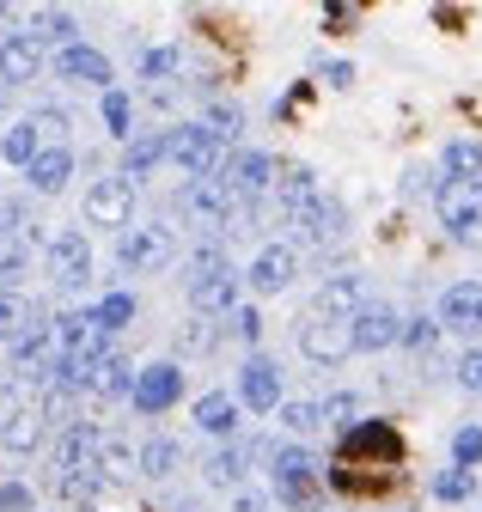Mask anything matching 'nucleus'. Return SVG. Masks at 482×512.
Returning a JSON list of instances; mask_svg holds the SVG:
<instances>
[{"label":"nucleus","mask_w":482,"mask_h":512,"mask_svg":"<svg viewBox=\"0 0 482 512\" xmlns=\"http://www.w3.org/2000/svg\"><path fill=\"white\" fill-rule=\"evenodd\" d=\"M238 403L245 409H257V415H275V403H281V366L275 360H245V372H238Z\"/></svg>","instance_id":"nucleus-15"},{"label":"nucleus","mask_w":482,"mask_h":512,"mask_svg":"<svg viewBox=\"0 0 482 512\" xmlns=\"http://www.w3.org/2000/svg\"><path fill=\"white\" fill-rule=\"evenodd\" d=\"M293 275H299L293 244H263L257 250V263H251V287L257 293H281V287H293Z\"/></svg>","instance_id":"nucleus-21"},{"label":"nucleus","mask_w":482,"mask_h":512,"mask_svg":"<svg viewBox=\"0 0 482 512\" xmlns=\"http://www.w3.org/2000/svg\"><path fill=\"white\" fill-rule=\"evenodd\" d=\"M324 25H336V31L354 25V7H324Z\"/></svg>","instance_id":"nucleus-52"},{"label":"nucleus","mask_w":482,"mask_h":512,"mask_svg":"<svg viewBox=\"0 0 482 512\" xmlns=\"http://www.w3.org/2000/svg\"><path fill=\"white\" fill-rule=\"evenodd\" d=\"M208 128H214V141H238L245 110H238V104H214V110H208Z\"/></svg>","instance_id":"nucleus-40"},{"label":"nucleus","mask_w":482,"mask_h":512,"mask_svg":"<svg viewBox=\"0 0 482 512\" xmlns=\"http://www.w3.org/2000/svg\"><path fill=\"white\" fill-rule=\"evenodd\" d=\"M171 256H177L171 226H129L116 238V269L123 275H159V269H171Z\"/></svg>","instance_id":"nucleus-2"},{"label":"nucleus","mask_w":482,"mask_h":512,"mask_svg":"<svg viewBox=\"0 0 482 512\" xmlns=\"http://www.w3.org/2000/svg\"><path fill=\"white\" fill-rule=\"evenodd\" d=\"M165 141H171V165L184 171L190 183H196V177H214V171H220V159H226L208 122H184V128H171Z\"/></svg>","instance_id":"nucleus-4"},{"label":"nucleus","mask_w":482,"mask_h":512,"mask_svg":"<svg viewBox=\"0 0 482 512\" xmlns=\"http://www.w3.org/2000/svg\"><path fill=\"white\" fill-rule=\"evenodd\" d=\"M25 37H31V43L49 37V43L68 49V43H74V19H68V13H31V19H25Z\"/></svg>","instance_id":"nucleus-30"},{"label":"nucleus","mask_w":482,"mask_h":512,"mask_svg":"<svg viewBox=\"0 0 482 512\" xmlns=\"http://www.w3.org/2000/svg\"><path fill=\"white\" fill-rule=\"evenodd\" d=\"M299 226V238H306L312 250H336L342 244V226H348V214H342V202H330V196H318L306 214L293 220Z\"/></svg>","instance_id":"nucleus-17"},{"label":"nucleus","mask_w":482,"mask_h":512,"mask_svg":"<svg viewBox=\"0 0 482 512\" xmlns=\"http://www.w3.org/2000/svg\"><path fill=\"white\" fill-rule=\"evenodd\" d=\"M470 488H476V476H470V470H458V464L434 476V494H440V500H470Z\"/></svg>","instance_id":"nucleus-41"},{"label":"nucleus","mask_w":482,"mask_h":512,"mask_svg":"<svg viewBox=\"0 0 482 512\" xmlns=\"http://www.w3.org/2000/svg\"><path fill=\"white\" fill-rule=\"evenodd\" d=\"M214 275H226V256H220L214 244H202L196 256H184V287H202V281H214Z\"/></svg>","instance_id":"nucleus-31"},{"label":"nucleus","mask_w":482,"mask_h":512,"mask_svg":"<svg viewBox=\"0 0 482 512\" xmlns=\"http://www.w3.org/2000/svg\"><path fill=\"white\" fill-rule=\"evenodd\" d=\"M440 330L482 336V281H452L440 293Z\"/></svg>","instance_id":"nucleus-13"},{"label":"nucleus","mask_w":482,"mask_h":512,"mask_svg":"<svg viewBox=\"0 0 482 512\" xmlns=\"http://www.w3.org/2000/svg\"><path fill=\"white\" fill-rule=\"evenodd\" d=\"M92 311H98V324H104V330L116 336V330H123L129 317H135V293H104V299H98Z\"/></svg>","instance_id":"nucleus-35"},{"label":"nucleus","mask_w":482,"mask_h":512,"mask_svg":"<svg viewBox=\"0 0 482 512\" xmlns=\"http://www.w3.org/2000/svg\"><path fill=\"white\" fill-rule=\"evenodd\" d=\"M269 470H275V500L287 506H318V482H324V464L306 452V445H275L269 452Z\"/></svg>","instance_id":"nucleus-1"},{"label":"nucleus","mask_w":482,"mask_h":512,"mask_svg":"<svg viewBox=\"0 0 482 512\" xmlns=\"http://www.w3.org/2000/svg\"><path fill=\"white\" fill-rule=\"evenodd\" d=\"M37 439H43V415H37V409H25L19 421H7V427H0V452L25 458V452H37Z\"/></svg>","instance_id":"nucleus-27"},{"label":"nucleus","mask_w":482,"mask_h":512,"mask_svg":"<svg viewBox=\"0 0 482 512\" xmlns=\"http://www.w3.org/2000/svg\"><path fill=\"white\" fill-rule=\"evenodd\" d=\"M238 476H245V452H238V445H220V452L208 458V482L214 488H232Z\"/></svg>","instance_id":"nucleus-34"},{"label":"nucleus","mask_w":482,"mask_h":512,"mask_svg":"<svg viewBox=\"0 0 482 512\" xmlns=\"http://www.w3.org/2000/svg\"><path fill=\"white\" fill-rule=\"evenodd\" d=\"M177 458H184V452H177V439H147L141 445V476H171Z\"/></svg>","instance_id":"nucleus-32"},{"label":"nucleus","mask_w":482,"mask_h":512,"mask_svg":"<svg viewBox=\"0 0 482 512\" xmlns=\"http://www.w3.org/2000/svg\"><path fill=\"white\" fill-rule=\"evenodd\" d=\"M184 61H177V49H147L141 55V80H171Z\"/></svg>","instance_id":"nucleus-44"},{"label":"nucleus","mask_w":482,"mask_h":512,"mask_svg":"<svg viewBox=\"0 0 482 512\" xmlns=\"http://www.w3.org/2000/svg\"><path fill=\"white\" fill-rule=\"evenodd\" d=\"M55 74L74 86H110V61L92 43H68V49H55Z\"/></svg>","instance_id":"nucleus-20"},{"label":"nucleus","mask_w":482,"mask_h":512,"mask_svg":"<svg viewBox=\"0 0 482 512\" xmlns=\"http://www.w3.org/2000/svg\"><path fill=\"white\" fill-rule=\"evenodd\" d=\"M104 122H110V135L116 141H135V110L123 92H104Z\"/></svg>","instance_id":"nucleus-36"},{"label":"nucleus","mask_w":482,"mask_h":512,"mask_svg":"<svg viewBox=\"0 0 482 512\" xmlns=\"http://www.w3.org/2000/svg\"><path fill=\"white\" fill-rule=\"evenodd\" d=\"M25 409H31V391H19V384H0V427L19 421Z\"/></svg>","instance_id":"nucleus-46"},{"label":"nucleus","mask_w":482,"mask_h":512,"mask_svg":"<svg viewBox=\"0 0 482 512\" xmlns=\"http://www.w3.org/2000/svg\"><path fill=\"white\" fill-rule=\"evenodd\" d=\"M190 305H196L202 317H226V311H238V275L226 269V275H214V281L190 287Z\"/></svg>","instance_id":"nucleus-25"},{"label":"nucleus","mask_w":482,"mask_h":512,"mask_svg":"<svg viewBox=\"0 0 482 512\" xmlns=\"http://www.w3.org/2000/svg\"><path fill=\"white\" fill-rule=\"evenodd\" d=\"M159 159H171V141H159V135H135V141H129V159H123V177L135 183V177H147Z\"/></svg>","instance_id":"nucleus-28"},{"label":"nucleus","mask_w":482,"mask_h":512,"mask_svg":"<svg viewBox=\"0 0 482 512\" xmlns=\"http://www.w3.org/2000/svg\"><path fill=\"white\" fill-rule=\"evenodd\" d=\"M360 311H367V281L360 275H330L312 299V317H342V324H354Z\"/></svg>","instance_id":"nucleus-14"},{"label":"nucleus","mask_w":482,"mask_h":512,"mask_svg":"<svg viewBox=\"0 0 482 512\" xmlns=\"http://www.w3.org/2000/svg\"><path fill=\"white\" fill-rule=\"evenodd\" d=\"M452 458H458V470L482 464V427H458L452 433Z\"/></svg>","instance_id":"nucleus-43"},{"label":"nucleus","mask_w":482,"mask_h":512,"mask_svg":"<svg viewBox=\"0 0 482 512\" xmlns=\"http://www.w3.org/2000/svg\"><path fill=\"white\" fill-rule=\"evenodd\" d=\"M0 159H7V165H19V171H31V165L43 159V135L31 128V116H25V122H13L7 135H0Z\"/></svg>","instance_id":"nucleus-26"},{"label":"nucleus","mask_w":482,"mask_h":512,"mask_svg":"<svg viewBox=\"0 0 482 512\" xmlns=\"http://www.w3.org/2000/svg\"><path fill=\"white\" fill-rule=\"evenodd\" d=\"M318 409H324V427H342V433L360 427V397H354V391H336V397H324Z\"/></svg>","instance_id":"nucleus-33"},{"label":"nucleus","mask_w":482,"mask_h":512,"mask_svg":"<svg viewBox=\"0 0 482 512\" xmlns=\"http://www.w3.org/2000/svg\"><path fill=\"white\" fill-rule=\"evenodd\" d=\"M135 464H141V452H129L116 433H104V476H129Z\"/></svg>","instance_id":"nucleus-39"},{"label":"nucleus","mask_w":482,"mask_h":512,"mask_svg":"<svg viewBox=\"0 0 482 512\" xmlns=\"http://www.w3.org/2000/svg\"><path fill=\"white\" fill-rule=\"evenodd\" d=\"M312 202H318L312 165H281V177H275V214H281V220H299Z\"/></svg>","instance_id":"nucleus-18"},{"label":"nucleus","mask_w":482,"mask_h":512,"mask_svg":"<svg viewBox=\"0 0 482 512\" xmlns=\"http://www.w3.org/2000/svg\"><path fill=\"white\" fill-rule=\"evenodd\" d=\"M25 177H31V189H37V196H62V189H68V177H74V153H68V147H43V159H37Z\"/></svg>","instance_id":"nucleus-23"},{"label":"nucleus","mask_w":482,"mask_h":512,"mask_svg":"<svg viewBox=\"0 0 482 512\" xmlns=\"http://www.w3.org/2000/svg\"><path fill=\"white\" fill-rule=\"evenodd\" d=\"M440 226L458 244H482V183H440Z\"/></svg>","instance_id":"nucleus-6"},{"label":"nucleus","mask_w":482,"mask_h":512,"mask_svg":"<svg viewBox=\"0 0 482 512\" xmlns=\"http://www.w3.org/2000/svg\"><path fill=\"white\" fill-rule=\"evenodd\" d=\"M31 244H37V226L19 220V208H0V287L19 293L25 269H31Z\"/></svg>","instance_id":"nucleus-9"},{"label":"nucleus","mask_w":482,"mask_h":512,"mask_svg":"<svg viewBox=\"0 0 482 512\" xmlns=\"http://www.w3.org/2000/svg\"><path fill=\"white\" fill-rule=\"evenodd\" d=\"M0 512H31V488L25 482H0Z\"/></svg>","instance_id":"nucleus-48"},{"label":"nucleus","mask_w":482,"mask_h":512,"mask_svg":"<svg viewBox=\"0 0 482 512\" xmlns=\"http://www.w3.org/2000/svg\"><path fill=\"white\" fill-rule=\"evenodd\" d=\"M214 177H226L232 183V196L238 202H257V196H269V189H275V159L269 153H238V159H220V171Z\"/></svg>","instance_id":"nucleus-10"},{"label":"nucleus","mask_w":482,"mask_h":512,"mask_svg":"<svg viewBox=\"0 0 482 512\" xmlns=\"http://www.w3.org/2000/svg\"><path fill=\"white\" fill-rule=\"evenodd\" d=\"M446 183H482V141H452L446 147Z\"/></svg>","instance_id":"nucleus-29"},{"label":"nucleus","mask_w":482,"mask_h":512,"mask_svg":"<svg viewBox=\"0 0 482 512\" xmlns=\"http://www.w3.org/2000/svg\"><path fill=\"white\" fill-rule=\"evenodd\" d=\"M403 342H409L415 354H428V348L440 342V317H409V324H403Z\"/></svg>","instance_id":"nucleus-42"},{"label":"nucleus","mask_w":482,"mask_h":512,"mask_svg":"<svg viewBox=\"0 0 482 512\" xmlns=\"http://www.w3.org/2000/svg\"><path fill=\"white\" fill-rule=\"evenodd\" d=\"M324 80H330V86H348V80H354V68H348V61H330Z\"/></svg>","instance_id":"nucleus-51"},{"label":"nucleus","mask_w":482,"mask_h":512,"mask_svg":"<svg viewBox=\"0 0 482 512\" xmlns=\"http://www.w3.org/2000/svg\"><path fill=\"white\" fill-rule=\"evenodd\" d=\"M202 348H214V330H208V317H196V324L184 330V354H202Z\"/></svg>","instance_id":"nucleus-49"},{"label":"nucleus","mask_w":482,"mask_h":512,"mask_svg":"<svg viewBox=\"0 0 482 512\" xmlns=\"http://www.w3.org/2000/svg\"><path fill=\"white\" fill-rule=\"evenodd\" d=\"M129 214H135V183L116 171V177H98L86 189V220L92 226H110V232H129Z\"/></svg>","instance_id":"nucleus-8"},{"label":"nucleus","mask_w":482,"mask_h":512,"mask_svg":"<svg viewBox=\"0 0 482 512\" xmlns=\"http://www.w3.org/2000/svg\"><path fill=\"white\" fill-rule=\"evenodd\" d=\"M354 458H367L379 470H397L403 464V433L391 421H360L354 433H342V464H354Z\"/></svg>","instance_id":"nucleus-5"},{"label":"nucleus","mask_w":482,"mask_h":512,"mask_svg":"<svg viewBox=\"0 0 482 512\" xmlns=\"http://www.w3.org/2000/svg\"><path fill=\"white\" fill-rule=\"evenodd\" d=\"M135 366L123 360V354H98L92 366H86V397H135Z\"/></svg>","instance_id":"nucleus-19"},{"label":"nucleus","mask_w":482,"mask_h":512,"mask_svg":"<svg viewBox=\"0 0 482 512\" xmlns=\"http://www.w3.org/2000/svg\"><path fill=\"white\" fill-rule=\"evenodd\" d=\"M49 281L55 287H86L92 281V244L80 232H55L49 238Z\"/></svg>","instance_id":"nucleus-11"},{"label":"nucleus","mask_w":482,"mask_h":512,"mask_svg":"<svg viewBox=\"0 0 482 512\" xmlns=\"http://www.w3.org/2000/svg\"><path fill=\"white\" fill-rule=\"evenodd\" d=\"M31 128L49 141V147H62V135H68V116L62 110H31Z\"/></svg>","instance_id":"nucleus-45"},{"label":"nucleus","mask_w":482,"mask_h":512,"mask_svg":"<svg viewBox=\"0 0 482 512\" xmlns=\"http://www.w3.org/2000/svg\"><path fill=\"white\" fill-rule=\"evenodd\" d=\"M391 342H403V317L373 299L367 311L354 317V354H379V348H391Z\"/></svg>","instance_id":"nucleus-16"},{"label":"nucleus","mask_w":482,"mask_h":512,"mask_svg":"<svg viewBox=\"0 0 482 512\" xmlns=\"http://www.w3.org/2000/svg\"><path fill=\"white\" fill-rule=\"evenodd\" d=\"M177 391H184V372H177L171 360H153V366H141V378H135V409L141 415H165L171 403H177Z\"/></svg>","instance_id":"nucleus-12"},{"label":"nucleus","mask_w":482,"mask_h":512,"mask_svg":"<svg viewBox=\"0 0 482 512\" xmlns=\"http://www.w3.org/2000/svg\"><path fill=\"white\" fill-rule=\"evenodd\" d=\"M238 512H263V500H251V494H245V500H238Z\"/></svg>","instance_id":"nucleus-53"},{"label":"nucleus","mask_w":482,"mask_h":512,"mask_svg":"<svg viewBox=\"0 0 482 512\" xmlns=\"http://www.w3.org/2000/svg\"><path fill=\"white\" fill-rule=\"evenodd\" d=\"M37 68H43V49H37L25 31H7V37H0V80H7V86L37 80Z\"/></svg>","instance_id":"nucleus-22"},{"label":"nucleus","mask_w":482,"mask_h":512,"mask_svg":"<svg viewBox=\"0 0 482 512\" xmlns=\"http://www.w3.org/2000/svg\"><path fill=\"white\" fill-rule=\"evenodd\" d=\"M184 220L202 226V232H226V226L238 220L232 183H226V177H196V183H184Z\"/></svg>","instance_id":"nucleus-3"},{"label":"nucleus","mask_w":482,"mask_h":512,"mask_svg":"<svg viewBox=\"0 0 482 512\" xmlns=\"http://www.w3.org/2000/svg\"><path fill=\"white\" fill-rule=\"evenodd\" d=\"M31 324V311H25V299L19 293H7V287H0V342H13L19 330Z\"/></svg>","instance_id":"nucleus-37"},{"label":"nucleus","mask_w":482,"mask_h":512,"mask_svg":"<svg viewBox=\"0 0 482 512\" xmlns=\"http://www.w3.org/2000/svg\"><path fill=\"white\" fill-rule=\"evenodd\" d=\"M232 336H238V342H257V336H263V317H257L251 305H238V311H232Z\"/></svg>","instance_id":"nucleus-47"},{"label":"nucleus","mask_w":482,"mask_h":512,"mask_svg":"<svg viewBox=\"0 0 482 512\" xmlns=\"http://www.w3.org/2000/svg\"><path fill=\"white\" fill-rule=\"evenodd\" d=\"M196 427L214 433V439H232V433H238V397H226V391L196 397Z\"/></svg>","instance_id":"nucleus-24"},{"label":"nucleus","mask_w":482,"mask_h":512,"mask_svg":"<svg viewBox=\"0 0 482 512\" xmlns=\"http://www.w3.org/2000/svg\"><path fill=\"white\" fill-rule=\"evenodd\" d=\"M281 427L287 433H318L324 427V409L318 403H281Z\"/></svg>","instance_id":"nucleus-38"},{"label":"nucleus","mask_w":482,"mask_h":512,"mask_svg":"<svg viewBox=\"0 0 482 512\" xmlns=\"http://www.w3.org/2000/svg\"><path fill=\"white\" fill-rule=\"evenodd\" d=\"M299 354L312 366H342L354 354V324H342V317H306L299 324Z\"/></svg>","instance_id":"nucleus-7"},{"label":"nucleus","mask_w":482,"mask_h":512,"mask_svg":"<svg viewBox=\"0 0 482 512\" xmlns=\"http://www.w3.org/2000/svg\"><path fill=\"white\" fill-rule=\"evenodd\" d=\"M458 384H464V391H482V354H464L458 360Z\"/></svg>","instance_id":"nucleus-50"}]
</instances>
